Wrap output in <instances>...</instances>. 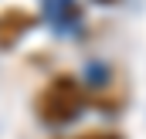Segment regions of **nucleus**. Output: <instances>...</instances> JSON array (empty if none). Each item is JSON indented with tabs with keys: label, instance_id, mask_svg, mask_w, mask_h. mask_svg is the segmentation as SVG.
<instances>
[{
	"label": "nucleus",
	"instance_id": "f03ea898",
	"mask_svg": "<svg viewBox=\"0 0 146 139\" xmlns=\"http://www.w3.org/2000/svg\"><path fill=\"white\" fill-rule=\"evenodd\" d=\"M34 24H37V14L24 10V7H7L0 14V48H14Z\"/></svg>",
	"mask_w": 146,
	"mask_h": 139
},
{
	"label": "nucleus",
	"instance_id": "f257e3e1",
	"mask_svg": "<svg viewBox=\"0 0 146 139\" xmlns=\"http://www.w3.org/2000/svg\"><path fill=\"white\" fill-rule=\"evenodd\" d=\"M82 102H85L82 81H78L75 75H68V71H61V75H54V78L37 92L34 112H37L41 122L61 126V122H72L75 115L82 112Z\"/></svg>",
	"mask_w": 146,
	"mask_h": 139
},
{
	"label": "nucleus",
	"instance_id": "7ed1b4c3",
	"mask_svg": "<svg viewBox=\"0 0 146 139\" xmlns=\"http://www.w3.org/2000/svg\"><path fill=\"white\" fill-rule=\"evenodd\" d=\"M75 139H122L119 132H109V129H88V132H82V136Z\"/></svg>",
	"mask_w": 146,
	"mask_h": 139
}]
</instances>
